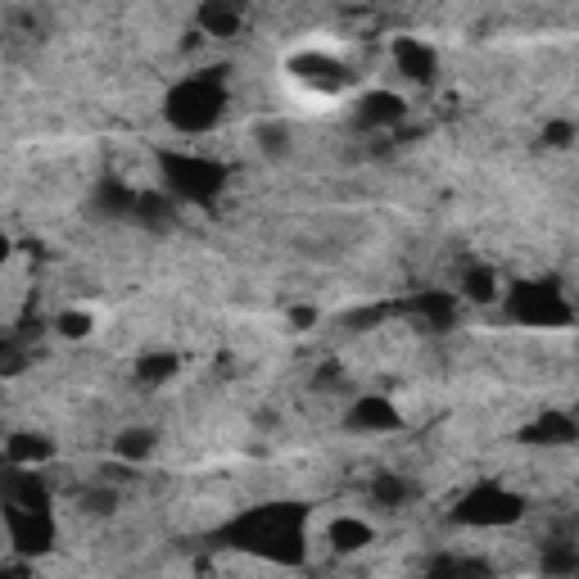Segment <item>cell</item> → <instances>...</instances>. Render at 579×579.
<instances>
[{"label":"cell","instance_id":"obj_1","mask_svg":"<svg viewBox=\"0 0 579 579\" xmlns=\"http://www.w3.org/2000/svg\"><path fill=\"white\" fill-rule=\"evenodd\" d=\"M168 118L181 127V132H209L222 118V91L209 82V77H190L172 91L168 100Z\"/></svg>","mask_w":579,"mask_h":579},{"label":"cell","instance_id":"obj_2","mask_svg":"<svg viewBox=\"0 0 579 579\" xmlns=\"http://www.w3.org/2000/svg\"><path fill=\"white\" fill-rule=\"evenodd\" d=\"M163 172H168L172 190H181L186 200H209L222 186V168L209 159H195V154H168L163 159Z\"/></svg>","mask_w":579,"mask_h":579},{"label":"cell","instance_id":"obj_3","mask_svg":"<svg viewBox=\"0 0 579 579\" xmlns=\"http://www.w3.org/2000/svg\"><path fill=\"white\" fill-rule=\"evenodd\" d=\"M516 516H521V498L507 494V489H498V485H480V489L466 494L457 521H466V525H507V521H516Z\"/></svg>","mask_w":579,"mask_h":579},{"label":"cell","instance_id":"obj_4","mask_svg":"<svg viewBox=\"0 0 579 579\" xmlns=\"http://www.w3.org/2000/svg\"><path fill=\"white\" fill-rule=\"evenodd\" d=\"M349 426H353V430H362V435H385V430H399V408H390L385 399L367 394V399L353 403Z\"/></svg>","mask_w":579,"mask_h":579},{"label":"cell","instance_id":"obj_5","mask_svg":"<svg viewBox=\"0 0 579 579\" xmlns=\"http://www.w3.org/2000/svg\"><path fill=\"white\" fill-rule=\"evenodd\" d=\"M403 95H394V91H367L362 95V105H358V118H362V127H394L403 118Z\"/></svg>","mask_w":579,"mask_h":579},{"label":"cell","instance_id":"obj_6","mask_svg":"<svg viewBox=\"0 0 579 579\" xmlns=\"http://www.w3.org/2000/svg\"><path fill=\"white\" fill-rule=\"evenodd\" d=\"M5 457H10V466H19V471H32V466H41V462H50V457H55V444H50L46 435H32V430H23V435H10Z\"/></svg>","mask_w":579,"mask_h":579},{"label":"cell","instance_id":"obj_7","mask_svg":"<svg viewBox=\"0 0 579 579\" xmlns=\"http://www.w3.org/2000/svg\"><path fill=\"white\" fill-rule=\"evenodd\" d=\"M394 59H399V73L412 77V82H426L435 73V50L421 46L417 37H399L394 41Z\"/></svg>","mask_w":579,"mask_h":579},{"label":"cell","instance_id":"obj_8","mask_svg":"<svg viewBox=\"0 0 579 579\" xmlns=\"http://www.w3.org/2000/svg\"><path fill=\"white\" fill-rule=\"evenodd\" d=\"M326 539H331L335 552H362L371 543V525L362 521V516H335Z\"/></svg>","mask_w":579,"mask_h":579},{"label":"cell","instance_id":"obj_9","mask_svg":"<svg viewBox=\"0 0 579 579\" xmlns=\"http://www.w3.org/2000/svg\"><path fill=\"white\" fill-rule=\"evenodd\" d=\"M200 37H236L240 32V10L231 5H204L200 10Z\"/></svg>","mask_w":579,"mask_h":579},{"label":"cell","instance_id":"obj_10","mask_svg":"<svg viewBox=\"0 0 579 579\" xmlns=\"http://www.w3.org/2000/svg\"><path fill=\"white\" fill-rule=\"evenodd\" d=\"M114 453L123 466H141L145 457L154 453V435L150 430H123V435L114 439Z\"/></svg>","mask_w":579,"mask_h":579},{"label":"cell","instance_id":"obj_11","mask_svg":"<svg viewBox=\"0 0 579 579\" xmlns=\"http://www.w3.org/2000/svg\"><path fill=\"white\" fill-rule=\"evenodd\" d=\"M258 150L267 154V159H285L290 154V145H295V132H290V123H258Z\"/></svg>","mask_w":579,"mask_h":579},{"label":"cell","instance_id":"obj_12","mask_svg":"<svg viewBox=\"0 0 579 579\" xmlns=\"http://www.w3.org/2000/svg\"><path fill=\"white\" fill-rule=\"evenodd\" d=\"M462 290L471 304H494L498 299V276L489 272V267H471V272L462 276Z\"/></svg>","mask_w":579,"mask_h":579},{"label":"cell","instance_id":"obj_13","mask_svg":"<svg viewBox=\"0 0 579 579\" xmlns=\"http://www.w3.org/2000/svg\"><path fill=\"white\" fill-rule=\"evenodd\" d=\"M403 498H408V485H403L399 471H380L376 480H371V503L376 507H399Z\"/></svg>","mask_w":579,"mask_h":579},{"label":"cell","instance_id":"obj_14","mask_svg":"<svg viewBox=\"0 0 579 579\" xmlns=\"http://www.w3.org/2000/svg\"><path fill=\"white\" fill-rule=\"evenodd\" d=\"M181 371V362L172 358V353H145L141 362H136V376L145 380V385H163V380H172Z\"/></svg>","mask_w":579,"mask_h":579},{"label":"cell","instance_id":"obj_15","mask_svg":"<svg viewBox=\"0 0 579 579\" xmlns=\"http://www.w3.org/2000/svg\"><path fill=\"white\" fill-rule=\"evenodd\" d=\"M59 335H68V340L91 335V313H86V308H68V313H59Z\"/></svg>","mask_w":579,"mask_h":579},{"label":"cell","instance_id":"obj_16","mask_svg":"<svg viewBox=\"0 0 579 579\" xmlns=\"http://www.w3.org/2000/svg\"><path fill=\"white\" fill-rule=\"evenodd\" d=\"M543 141H548V145H557V150H566V145L575 141V127H570V123H552L548 132H543Z\"/></svg>","mask_w":579,"mask_h":579},{"label":"cell","instance_id":"obj_17","mask_svg":"<svg viewBox=\"0 0 579 579\" xmlns=\"http://www.w3.org/2000/svg\"><path fill=\"white\" fill-rule=\"evenodd\" d=\"M290 322H295V331H308V326L317 322V313H313V308H295V313H290Z\"/></svg>","mask_w":579,"mask_h":579},{"label":"cell","instance_id":"obj_18","mask_svg":"<svg viewBox=\"0 0 579 579\" xmlns=\"http://www.w3.org/2000/svg\"><path fill=\"white\" fill-rule=\"evenodd\" d=\"M10 258V236H0V263Z\"/></svg>","mask_w":579,"mask_h":579},{"label":"cell","instance_id":"obj_19","mask_svg":"<svg viewBox=\"0 0 579 579\" xmlns=\"http://www.w3.org/2000/svg\"><path fill=\"white\" fill-rule=\"evenodd\" d=\"M0 579H14V575H5V570H0Z\"/></svg>","mask_w":579,"mask_h":579}]
</instances>
